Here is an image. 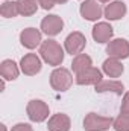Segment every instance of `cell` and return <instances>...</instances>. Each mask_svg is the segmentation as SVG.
<instances>
[{"label": "cell", "mask_w": 129, "mask_h": 131, "mask_svg": "<svg viewBox=\"0 0 129 131\" xmlns=\"http://www.w3.org/2000/svg\"><path fill=\"white\" fill-rule=\"evenodd\" d=\"M40 53L43 60L50 66H59L64 61V50L55 40H47L41 44Z\"/></svg>", "instance_id": "obj_1"}, {"label": "cell", "mask_w": 129, "mask_h": 131, "mask_svg": "<svg viewBox=\"0 0 129 131\" xmlns=\"http://www.w3.org/2000/svg\"><path fill=\"white\" fill-rule=\"evenodd\" d=\"M73 84V76L70 73V70H67L64 67L55 69L50 75V85L53 87V90L56 92H65L70 89V85Z\"/></svg>", "instance_id": "obj_2"}, {"label": "cell", "mask_w": 129, "mask_h": 131, "mask_svg": "<svg viewBox=\"0 0 129 131\" xmlns=\"http://www.w3.org/2000/svg\"><path fill=\"white\" fill-rule=\"evenodd\" d=\"M114 121L111 117H105L96 113H88L84 119V128L85 131H106L112 127Z\"/></svg>", "instance_id": "obj_3"}, {"label": "cell", "mask_w": 129, "mask_h": 131, "mask_svg": "<svg viewBox=\"0 0 129 131\" xmlns=\"http://www.w3.org/2000/svg\"><path fill=\"white\" fill-rule=\"evenodd\" d=\"M28 116L33 122H43L49 117V105L40 99H33L28 104Z\"/></svg>", "instance_id": "obj_4"}, {"label": "cell", "mask_w": 129, "mask_h": 131, "mask_svg": "<svg viewBox=\"0 0 129 131\" xmlns=\"http://www.w3.org/2000/svg\"><path fill=\"white\" fill-rule=\"evenodd\" d=\"M85 44H87V38L81 32H71L65 38V43H64L65 50L70 55H79L85 49Z\"/></svg>", "instance_id": "obj_5"}, {"label": "cell", "mask_w": 129, "mask_h": 131, "mask_svg": "<svg viewBox=\"0 0 129 131\" xmlns=\"http://www.w3.org/2000/svg\"><path fill=\"white\" fill-rule=\"evenodd\" d=\"M106 53L111 58H117V60H123L129 57V43L125 38H117L108 43L106 46Z\"/></svg>", "instance_id": "obj_6"}, {"label": "cell", "mask_w": 129, "mask_h": 131, "mask_svg": "<svg viewBox=\"0 0 129 131\" xmlns=\"http://www.w3.org/2000/svg\"><path fill=\"white\" fill-rule=\"evenodd\" d=\"M102 81V72L96 67H88L79 73H76V82L79 85H91L99 84Z\"/></svg>", "instance_id": "obj_7"}, {"label": "cell", "mask_w": 129, "mask_h": 131, "mask_svg": "<svg viewBox=\"0 0 129 131\" xmlns=\"http://www.w3.org/2000/svg\"><path fill=\"white\" fill-rule=\"evenodd\" d=\"M62 28H64V21L58 15H47L41 21V31L47 35H50V37L58 35L62 31Z\"/></svg>", "instance_id": "obj_8"}, {"label": "cell", "mask_w": 129, "mask_h": 131, "mask_svg": "<svg viewBox=\"0 0 129 131\" xmlns=\"http://www.w3.org/2000/svg\"><path fill=\"white\" fill-rule=\"evenodd\" d=\"M102 14H103V11L99 5V0H85L81 5V15L85 20L94 21V20L102 17Z\"/></svg>", "instance_id": "obj_9"}, {"label": "cell", "mask_w": 129, "mask_h": 131, "mask_svg": "<svg viewBox=\"0 0 129 131\" xmlns=\"http://www.w3.org/2000/svg\"><path fill=\"white\" fill-rule=\"evenodd\" d=\"M20 66H21V72L24 75L32 76V75H36L41 70V60L35 53H28L21 58Z\"/></svg>", "instance_id": "obj_10"}, {"label": "cell", "mask_w": 129, "mask_h": 131, "mask_svg": "<svg viewBox=\"0 0 129 131\" xmlns=\"http://www.w3.org/2000/svg\"><path fill=\"white\" fill-rule=\"evenodd\" d=\"M20 41L24 47L28 49H35L41 43V32L35 28H28L20 34Z\"/></svg>", "instance_id": "obj_11"}, {"label": "cell", "mask_w": 129, "mask_h": 131, "mask_svg": "<svg viewBox=\"0 0 129 131\" xmlns=\"http://www.w3.org/2000/svg\"><path fill=\"white\" fill-rule=\"evenodd\" d=\"M112 34H114L112 26L109 23H105V21L97 23L96 26L93 28V38L96 40L97 43H108L111 40Z\"/></svg>", "instance_id": "obj_12"}, {"label": "cell", "mask_w": 129, "mask_h": 131, "mask_svg": "<svg viewBox=\"0 0 129 131\" xmlns=\"http://www.w3.org/2000/svg\"><path fill=\"white\" fill-rule=\"evenodd\" d=\"M70 117L67 114L62 113H58V114H53L50 119H49V131H68L70 130Z\"/></svg>", "instance_id": "obj_13"}, {"label": "cell", "mask_w": 129, "mask_h": 131, "mask_svg": "<svg viewBox=\"0 0 129 131\" xmlns=\"http://www.w3.org/2000/svg\"><path fill=\"white\" fill-rule=\"evenodd\" d=\"M126 11H128L126 5L123 2H112L105 8L103 14H105V17L108 20H119V18L126 15Z\"/></svg>", "instance_id": "obj_14"}, {"label": "cell", "mask_w": 129, "mask_h": 131, "mask_svg": "<svg viewBox=\"0 0 129 131\" xmlns=\"http://www.w3.org/2000/svg\"><path fill=\"white\" fill-rule=\"evenodd\" d=\"M125 90V85L120 82V81H100L99 84H96V92L97 93H106V92H111V93H115V95H122Z\"/></svg>", "instance_id": "obj_15"}, {"label": "cell", "mask_w": 129, "mask_h": 131, "mask_svg": "<svg viewBox=\"0 0 129 131\" xmlns=\"http://www.w3.org/2000/svg\"><path fill=\"white\" fill-rule=\"evenodd\" d=\"M0 73H2V78L3 79H8V81H14L18 78V66L15 64L12 60H5L2 64H0Z\"/></svg>", "instance_id": "obj_16"}, {"label": "cell", "mask_w": 129, "mask_h": 131, "mask_svg": "<svg viewBox=\"0 0 129 131\" xmlns=\"http://www.w3.org/2000/svg\"><path fill=\"white\" fill-rule=\"evenodd\" d=\"M103 72L109 76V78H119L123 73V64L120 63V60L117 58H108L103 63Z\"/></svg>", "instance_id": "obj_17"}, {"label": "cell", "mask_w": 129, "mask_h": 131, "mask_svg": "<svg viewBox=\"0 0 129 131\" xmlns=\"http://www.w3.org/2000/svg\"><path fill=\"white\" fill-rule=\"evenodd\" d=\"M17 5H18L20 15L29 17V15H33L36 12L40 3H36V0H17Z\"/></svg>", "instance_id": "obj_18"}, {"label": "cell", "mask_w": 129, "mask_h": 131, "mask_svg": "<svg viewBox=\"0 0 129 131\" xmlns=\"http://www.w3.org/2000/svg\"><path fill=\"white\" fill-rule=\"evenodd\" d=\"M88 67H91V58H90L88 55L79 53V55H76V57L73 58V63H71L73 72L79 73V72H82V70H85V69H88Z\"/></svg>", "instance_id": "obj_19"}, {"label": "cell", "mask_w": 129, "mask_h": 131, "mask_svg": "<svg viewBox=\"0 0 129 131\" xmlns=\"http://www.w3.org/2000/svg\"><path fill=\"white\" fill-rule=\"evenodd\" d=\"M0 14L5 17V18H14V17H17L20 12H18V5H17V2H5L3 5H2V8H0Z\"/></svg>", "instance_id": "obj_20"}, {"label": "cell", "mask_w": 129, "mask_h": 131, "mask_svg": "<svg viewBox=\"0 0 129 131\" xmlns=\"http://www.w3.org/2000/svg\"><path fill=\"white\" fill-rule=\"evenodd\" d=\"M115 131H129V113H122L112 124Z\"/></svg>", "instance_id": "obj_21"}, {"label": "cell", "mask_w": 129, "mask_h": 131, "mask_svg": "<svg viewBox=\"0 0 129 131\" xmlns=\"http://www.w3.org/2000/svg\"><path fill=\"white\" fill-rule=\"evenodd\" d=\"M122 113H129V92L125 93L123 96V101H122Z\"/></svg>", "instance_id": "obj_22"}, {"label": "cell", "mask_w": 129, "mask_h": 131, "mask_svg": "<svg viewBox=\"0 0 129 131\" xmlns=\"http://www.w3.org/2000/svg\"><path fill=\"white\" fill-rule=\"evenodd\" d=\"M11 131H33V130L29 124H17L15 127H12Z\"/></svg>", "instance_id": "obj_23"}, {"label": "cell", "mask_w": 129, "mask_h": 131, "mask_svg": "<svg viewBox=\"0 0 129 131\" xmlns=\"http://www.w3.org/2000/svg\"><path fill=\"white\" fill-rule=\"evenodd\" d=\"M38 3L44 8V9H52L56 3H55V0H38Z\"/></svg>", "instance_id": "obj_24"}, {"label": "cell", "mask_w": 129, "mask_h": 131, "mask_svg": "<svg viewBox=\"0 0 129 131\" xmlns=\"http://www.w3.org/2000/svg\"><path fill=\"white\" fill-rule=\"evenodd\" d=\"M67 0H55V3H65Z\"/></svg>", "instance_id": "obj_25"}, {"label": "cell", "mask_w": 129, "mask_h": 131, "mask_svg": "<svg viewBox=\"0 0 129 131\" xmlns=\"http://www.w3.org/2000/svg\"><path fill=\"white\" fill-rule=\"evenodd\" d=\"M99 2H102V3H106V2H109V0H99Z\"/></svg>", "instance_id": "obj_26"}, {"label": "cell", "mask_w": 129, "mask_h": 131, "mask_svg": "<svg viewBox=\"0 0 129 131\" xmlns=\"http://www.w3.org/2000/svg\"><path fill=\"white\" fill-rule=\"evenodd\" d=\"M6 2H8V0H6Z\"/></svg>", "instance_id": "obj_27"}]
</instances>
